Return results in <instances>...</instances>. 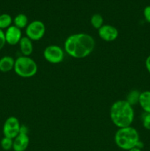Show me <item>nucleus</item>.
<instances>
[{
	"label": "nucleus",
	"mask_w": 150,
	"mask_h": 151,
	"mask_svg": "<svg viewBox=\"0 0 150 151\" xmlns=\"http://www.w3.org/2000/svg\"><path fill=\"white\" fill-rule=\"evenodd\" d=\"M29 144V138L28 134H20L13 139V150L14 151H25Z\"/></svg>",
	"instance_id": "9d476101"
},
{
	"label": "nucleus",
	"mask_w": 150,
	"mask_h": 151,
	"mask_svg": "<svg viewBox=\"0 0 150 151\" xmlns=\"http://www.w3.org/2000/svg\"><path fill=\"white\" fill-rule=\"evenodd\" d=\"M21 124L16 116H10L4 122L2 132L4 137L14 139L20 134Z\"/></svg>",
	"instance_id": "0eeeda50"
},
{
	"label": "nucleus",
	"mask_w": 150,
	"mask_h": 151,
	"mask_svg": "<svg viewBox=\"0 0 150 151\" xmlns=\"http://www.w3.org/2000/svg\"><path fill=\"white\" fill-rule=\"evenodd\" d=\"M128 151H142V150L140 148H138V147H133V148L130 149V150H129Z\"/></svg>",
	"instance_id": "393cba45"
},
{
	"label": "nucleus",
	"mask_w": 150,
	"mask_h": 151,
	"mask_svg": "<svg viewBox=\"0 0 150 151\" xmlns=\"http://www.w3.org/2000/svg\"><path fill=\"white\" fill-rule=\"evenodd\" d=\"M110 116L113 125L119 128L131 126L135 118L133 106L125 100H117L110 107Z\"/></svg>",
	"instance_id": "f03ea898"
},
{
	"label": "nucleus",
	"mask_w": 150,
	"mask_h": 151,
	"mask_svg": "<svg viewBox=\"0 0 150 151\" xmlns=\"http://www.w3.org/2000/svg\"><path fill=\"white\" fill-rule=\"evenodd\" d=\"M114 141L119 148L128 151L136 147L140 141V136L133 127H124L117 130L114 136Z\"/></svg>",
	"instance_id": "7ed1b4c3"
},
{
	"label": "nucleus",
	"mask_w": 150,
	"mask_h": 151,
	"mask_svg": "<svg viewBox=\"0 0 150 151\" xmlns=\"http://www.w3.org/2000/svg\"><path fill=\"white\" fill-rule=\"evenodd\" d=\"M20 133L21 134H28V128L24 125H21V128H20Z\"/></svg>",
	"instance_id": "5701e85b"
},
{
	"label": "nucleus",
	"mask_w": 150,
	"mask_h": 151,
	"mask_svg": "<svg viewBox=\"0 0 150 151\" xmlns=\"http://www.w3.org/2000/svg\"><path fill=\"white\" fill-rule=\"evenodd\" d=\"M141 92L138 90H132L128 93L126 97V101L128 102L131 106H135V105L138 104L139 102V97Z\"/></svg>",
	"instance_id": "dca6fc26"
},
{
	"label": "nucleus",
	"mask_w": 150,
	"mask_h": 151,
	"mask_svg": "<svg viewBox=\"0 0 150 151\" xmlns=\"http://www.w3.org/2000/svg\"><path fill=\"white\" fill-rule=\"evenodd\" d=\"M15 60L9 55L3 56L0 58V72L7 73L14 69Z\"/></svg>",
	"instance_id": "f8f14e48"
},
{
	"label": "nucleus",
	"mask_w": 150,
	"mask_h": 151,
	"mask_svg": "<svg viewBox=\"0 0 150 151\" xmlns=\"http://www.w3.org/2000/svg\"><path fill=\"white\" fill-rule=\"evenodd\" d=\"M65 51L57 45L47 46L44 51V57L46 61L52 64L61 63L64 59Z\"/></svg>",
	"instance_id": "423d86ee"
},
{
	"label": "nucleus",
	"mask_w": 150,
	"mask_h": 151,
	"mask_svg": "<svg viewBox=\"0 0 150 151\" xmlns=\"http://www.w3.org/2000/svg\"><path fill=\"white\" fill-rule=\"evenodd\" d=\"M1 147L4 150H10L13 149V139L4 137L1 140Z\"/></svg>",
	"instance_id": "a211bd4d"
},
{
	"label": "nucleus",
	"mask_w": 150,
	"mask_h": 151,
	"mask_svg": "<svg viewBox=\"0 0 150 151\" xmlns=\"http://www.w3.org/2000/svg\"><path fill=\"white\" fill-rule=\"evenodd\" d=\"M145 66L146 70L148 71L149 73L150 74V55L146 58L145 60Z\"/></svg>",
	"instance_id": "4be33fe9"
},
{
	"label": "nucleus",
	"mask_w": 150,
	"mask_h": 151,
	"mask_svg": "<svg viewBox=\"0 0 150 151\" xmlns=\"http://www.w3.org/2000/svg\"><path fill=\"white\" fill-rule=\"evenodd\" d=\"M13 22L11 16L7 13H2L0 15V29L4 30L10 27Z\"/></svg>",
	"instance_id": "2eb2a0df"
},
{
	"label": "nucleus",
	"mask_w": 150,
	"mask_h": 151,
	"mask_svg": "<svg viewBox=\"0 0 150 151\" xmlns=\"http://www.w3.org/2000/svg\"><path fill=\"white\" fill-rule=\"evenodd\" d=\"M99 36L104 41L112 42L117 39L119 31L114 26L110 24H104L98 29Z\"/></svg>",
	"instance_id": "6e6552de"
},
{
	"label": "nucleus",
	"mask_w": 150,
	"mask_h": 151,
	"mask_svg": "<svg viewBox=\"0 0 150 151\" xmlns=\"http://www.w3.org/2000/svg\"><path fill=\"white\" fill-rule=\"evenodd\" d=\"M13 24L16 27H17L19 29H24L27 27L29 24V20H28V17L25 14L23 13H19L18 14L16 17L13 19Z\"/></svg>",
	"instance_id": "4468645a"
},
{
	"label": "nucleus",
	"mask_w": 150,
	"mask_h": 151,
	"mask_svg": "<svg viewBox=\"0 0 150 151\" xmlns=\"http://www.w3.org/2000/svg\"><path fill=\"white\" fill-rule=\"evenodd\" d=\"M144 16L145 20L148 23H150V5L146 6L145 8L144 9Z\"/></svg>",
	"instance_id": "412c9836"
},
{
	"label": "nucleus",
	"mask_w": 150,
	"mask_h": 151,
	"mask_svg": "<svg viewBox=\"0 0 150 151\" xmlns=\"http://www.w3.org/2000/svg\"><path fill=\"white\" fill-rule=\"evenodd\" d=\"M19 44L22 55L29 56L32 54L34 50V47L32 40H30L26 36L22 37Z\"/></svg>",
	"instance_id": "9b49d317"
},
{
	"label": "nucleus",
	"mask_w": 150,
	"mask_h": 151,
	"mask_svg": "<svg viewBox=\"0 0 150 151\" xmlns=\"http://www.w3.org/2000/svg\"><path fill=\"white\" fill-rule=\"evenodd\" d=\"M26 36L32 41H39L46 33V26L43 22L40 20H35L29 23L25 28Z\"/></svg>",
	"instance_id": "39448f33"
},
{
	"label": "nucleus",
	"mask_w": 150,
	"mask_h": 151,
	"mask_svg": "<svg viewBox=\"0 0 150 151\" xmlns=\"http://www.w3.org/2000/svg\"><path fill=\"white\" fill-rule=\"evenodd\" d=\"M136 147L142 150V148H143V147H144V143H143L142 142H141V140H140V141L138 142V144H137Z\"/></svg>",
	"instance_id": "b1692460"
},
{
	"label": "nucleus",
	"mask_w": 150,
	"mask_h": 151,
	"mask_svg": "<svg viewBox=\"0 0 150 151\" xmlns=\"http://www.w3.org/2000/svg\"><path fill=\"white\" fill-rule=\"evenodd\" d=\"M95 45V40L89 34L75 33L69 35L66 39L64 51L74 58H85L93 52Z\"/></svg>",
	"instance_id": "f257e3e1"
},
{
	"label": "nucleus",
	"mask_w": 150,
	"mask_h": 151,
	"mask_svg": "<svg viewBox=\"0 0 150 151\" xmlns=\"http://www.w3.org/2000/svg\"><path fill=\"white\" fill-rule=\"evenodd\" d=\"M5 35L6 44L14 46L19 44L21 39L22 38L21 29L18 28L15 25H11L10 27L7 28L4 32Z\"/></svg>",
	"instance_id": "1a4fd4ad"
},
{
	"label": "nucleus",
	"mask_w": 150,
	"mask_h": 151,
	"mask_svg": "<svg viewBox=\"0 0 150 151\" xmlns=\"http://www.w3.org/2000/svg\"><path fill=\"white\" fill-rule=\"evenodd\" d=\"M5 44H6V40H5V35H4V30L0 29V50H1L3 48H4Z\"/></svg>",
	"instance_id": "aec40b11"
},
{
	"label": "nucleus",
	"mask_w": 150,
	"mask_h": 151,
	"mask_svg": "<svg viewBox=\"0 0 150 151\" xmlns=\"http://www.w3.org/2000/svg\"><path fill=\"white\" fill-rule=\"evenodd\" d=\"M0 15H1V13H0Z\"/></svg>",
	"instance_id": "a878e982"
},
{
	"label": "nucleus",
	"mask_w": 150,
	"mask_h": 151,
	"mask_svg": "<svg viewBox=\"0 0 150 151\" xmlns=\"http://www.w3.org/2000/svg\"><path fill=\"white\" fill-rule=\"evenodd\" d=\"M138 104L145 113H150V91L141 92Z\"/></svg>",
	"instance_id": "ddd939ff"
},
{
	"label": "nucleus",
	"mask_w": 150,
	"mask_h": 151,
	"mask_svg": "<svg viewBox=\"0 0 150 151\" xmlns=\"http://www.w3.org/2000/svg\"><path fill=\"white\" fill-rule=\"evenodd\" d=\"M13 70L21 78H29L36 75L38 65L29 56L21 55L15 60Z\"/></svg>",
	"instance_id": "20e7f679"
},
{
	"label": "nucleus",
	"mask_w": 150,
	"mask_h": 151,
	"mask_svg": "<svg viewBox=\"0 0 150 151\" xmlns=\"http://www.w3.org/2000/svg\"><path fill=\"white\" fill-rule=\"evenodd\" d=\"M142 125L145 129L150 131V113H145L142 115Z\"/></svg>",
	"instance_id": "6ab92c4d"
},
{
	"label": "nucleus",
	"mask_w": 150,
	"mask_h": 151,
	"mask_svg": "<svg viewBox=\"0 0 150 151\" xmlns=\"http://www.w3.org/2000/svg\"><path fill=\"white\" fill-rule=\"evenodd\" d=\"M91 24L95 29H99L104 25V19L99 13L94 14L91 18Z\"/></svg>",
	"instance_id": "f3484780"
}]
</instances>
